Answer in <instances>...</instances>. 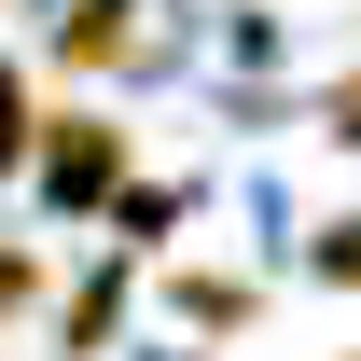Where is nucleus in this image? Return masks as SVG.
<instances>
[{"instance_id": "obj_5", "label": "nucleus", "mask_w": 361, "mask_h": 361, "mask_svg": "<svg viewBox=\"0 0 361 361\" xmlns=\"http://www.w3.org/2000/svg\"><path fill=\"white\" fill-rule=\"evenodd\" d=\"M306 264L334 278V292H361V209H348V223H319V250H306Z\"/></svg>"}, {"instance_id": "obj_8", "label": "nucleus", "mask_w": 361, "mask_h": 361, "mask_svg": "<svg viewBox=\"0 0 361 361\" xmlns=\"http://www.w3.org/2000/svg\"><path fill=\"white\" fill-rule=\"evenodd\" d=\"M334 361H361V348H334Z\"/></svg>"}, {"instance_id": "obj_1", "label": "nucleus", "mask_w": 361, "mask_h": 361, "mask_svg": "<svg viewBox=\"0 0 361 361\" xmlns=\"http://www.w3.org/2000/svg\"><path fill=\"white\" fill-rule=\"evenodd\" d=\"M28 180H42V209H111L126 195V126L111 111H42L28 126Z\"/></svg>"}, {"instance_id": "obj_6", "label": "nucleus", "mask_w": 361, "mask_h": 361, "mask_svg": "<svg viewBox=\"0 0 361 361\" xmlns=\"http://www.w3.org/2000/svg\"><path fill=\"white\" fill-rule=\"evenodd\" d=\"M42 306V264H28V250H0V319H28Z\"/></svg>"}, {"instance_id": "obj_7", "label": "nucleus", "mask_w": 361, "mask_h": 361, "mask_svg": "<svg viewBox=\"0 0 361 361\" xmlns=\"http://www.w3.org/2000/svg\"><path fill=\"white\" fill-rule=\"evenodd\" d=\"M319 126H334V139H348V153H361V70H348V84H334V97H319Z\"/></svg>"}, {"instance_id": "obj_2", "label": "nucleus", "mask_w": 361, "mask_h": 361, "mask_svg": "<svg viewBox=\"0 0 361 361\" xmlns=\"http://www.w3.org/2000/svg\"><path fill=\"white\" fill-rule=\"evenodd\" d=\"M139 56V0H56V70H111Z\"/></svg>"}, {"instance_id": "obj_3", "label": "nucleus", "mask_w": 361, "mask_h": 361, "mask_svg": "<svg viewBox=\"0 0 361 361\" xmlns=\"http://www.w3.org/2000/svg\"><path fill=\"white\" fill-rule=\"evenodd\" d=\"M28 126H42V84H28V70H14V56H0V180L28 167Z\"/></svg>"}, {"instance_id": "obj_4", "label": "nucleus", "mask_w": 361, "mask_h": 361, "mask_svg": "<svg viewBox=\"0 0 361 361\" xmlns=\"http://www.w3.org/2000/svg\"><path fill=\"white\" fill-rule=\"evenodd\" d=\"M111 319H126V278H84L70 292V348H111Z\"/></svg>"}]
</instances>
